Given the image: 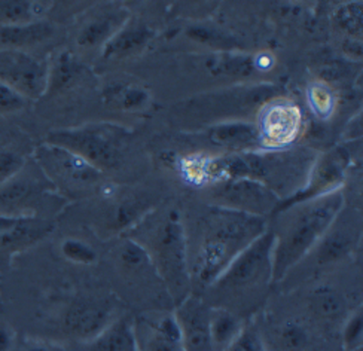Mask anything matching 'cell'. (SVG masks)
<instances>
[{
	"label": "cell",
	"mask_w": 363,
	"mask_h": 351,
	"mask_svg": "<svg viewBox=\"0 0 363 351\" xmlns=\"http://www.w3.org/2000/svg\"><path fill=\"white\" fill-rule=\"evenodd\" d=\"M54 27L47 21L0 27V50H23L50 39Z\"/></svg>",
	"instance_id": "cell-22"
},
{
	"label": "cell",
	"mask_w": 363,
	"mask_h": 351,
	"mask_svg": "<svg viewBox=\"0 0 363 351\" xmlns=\"http://www.w3.org/2000/svg\"><path fill=\"white\" fill-rule=\"evenodd\" d=\"M225 351H265V345L258 332L253 329H241L238 337Z\"/></svg>",
	"instance_id": "cell-37"
},
{
	"label": "cell",
	"mask_w": 363,
	"mask_h": 351,
	"mask_svg": "<svg viewBox=\"0 0 363 351\" xmlns=\"http://www.w3.org/2000/svg\"><path fill=\"white\" fill-rule=\"evenodd\" d=\"M203 65L211 78L234 81L252 78L253 73L259 72L264 66H269L268 61H264L258 55L243 51L210 54L204 58Z\"/></svg>",
	"instance_id": "cell-18"
},
{
	"label": "cell",
	"mask_w": 363,
	"mask_h": 351,
	"mask_svg": "<svg viewBox=\"0 0 363 351\" xmlns=\"http://www.w3.org/2000/svg\"><path fill=\"white\" fill-rule=\"evenodd\" d=\"M35 155L42 174L55 191L79 195L94 191L103 182L104 173L65 147L45 142Z\"/></svg>",
	"instance_id": "cell-7"
},
{
	"label": "cell",
	"mask_w": 363,
	"mask_h": 351,
	"mask_svg": "<svg viewBox=\"0 0 363 351\" xmlns=\"http://www.w3.org/2000/svg\"><path fill=\"white\" fill-rule=\"evenodd\" d=\"M256 128L265 150H281L296 142L304 128V115L292 100L276 97L256 112Z\"/></svg>",
	"instance_id": "cell-9"
},
{
	"label": "cell",
	"mask_w": 363,
	"mask_h": 351,
	"mask_svg": "<svg viewBox=\"0 0 363 351\" xmlns=\"http://www.w3.org/2000/svg\"><path fill=\"white\" fill-rule=\"evenodd\" d=\"M307 101L314 115L320 119H329L337 108V96L325 82H314L308 85Z\"/></svg>",
	"instance_id": "cell-30"
},
{
	"label": "cell",
	"mask_w": 363,
	"mask_h": 351,
	"mask_svg": "<svg viewBox=\"0 0 363 351\" xmlns=\"http://www.w3.org/2000/svg\"><path fill=\"white\" fill-rule=\"evenodd\" d=\"M342 211V210H341ZM337 216L320 243L314 247L319 265H330L349 256L360 240V222L347 221L345 216Z\"/></svg>",
	"instance_id": "cell-16"
},
{
	"label": "cell",
	"mask_w": 363,
	"mask_h": 351,
	"mask_svg": "<svg viewBox=\"0 0 363 351\" xmlns=\"http://www.w3.org/2000/svg\"><path fill=\"white\" fill-rule=\"evenodd\" d=\"M208 329L213 351H225L238 337V333L243 328H241L238 317L233 311L216 307L210 308Z\"/></svg>",
	"instance_id": "cell-24"
},
{
	"label": "cell",
	"mask_w": 363,
	"mask_h": 351,
	"mask_svg": "<svg viewBox=\"0 0 363 351\" xmlns=\"http://www.w3.org/2000/svg\"><path fill=\"white\" fill-rule=\"evenodd\" d=\"M334 26L349 36V39H362L363 5L362 2H347L340 5L332 15Z\"/></svg>",
	"instance_id": "cell-28"
},
{
	"label": "cell",
	"mask_w": 363,
	"mask_h": 351,
	"mask_svg": "<svg viewBox=\"0 0 363 351\" xmlns=\"http://www.w3.org/2000/svg\"><path fill=\"white\" fill-rule=\"evenodd\" d=\"M47 177L24 172V169L0 185V216L6 218H35L39 200L50 189L55 191Z\"/></svg>",
	"instance_id": "cell-12"
},
{
	"label": "cell",
	"mask_w": 363,
	"mask_h": 351,
	"mask_svg": "<svg viewBox=\"0 0 363 351\" xmlns=\"http://www.w3.org/2000/svg\"><path fill=\"white\" fill-rule=\"evenodd\" d=\"M174 316L182 329L184 351H213L210 340V307L199 296L189 295L177 303Z\"/></svg>",
	"instance_id": "cell-13"
},
{
	"label": "cell",
	"mask_w": 363,
	"mask_h": 351,
	"mask_svg": "<svg viewBox=\"0 0 363 351\" xmlns=\"http://www.w3.org/2000/svg\"><path fill=\"white\" fill-rule=\"evenodd\" d=\"M52 230V225L38 218H23L15 223L9 231L0 234V246L12 250H21L39 240L47 237Z\"/></svg>",
	"instance_id": "cell-23"
},
{
	"label": "cell",
	"mask_w": 363,
	"mask_h": 351,
	"mask_svg": "<svg viewBox=\"0 0 363 351\" xmlns=\"http://www.w3.org/2000/svg\"><path fill=\"white\" fill-rule=\"evenodd\" d=\"M344 208L342 189L286 208L276 216L280 233H274L272 282L283 280L289 271L314 250Z\"/></svg>",
	"instance_id": "cell-2"
},
{
	"label": "cell",
	"mask_w": 363,
	"mask_h": 351,
	"mask_svg": "<svg viewBox=\"0 0 363 351\" xmlns=\"http://www.w3.org/2000/svg\"><path fill=\"white\" fill-rule=\"evenodd\" d=\"M60 250L67 261L78 265H93L97 261L96 249L78 238H66L60 246Z\"/></svg>",
	"instance_id": "cell-32"
},
{
	"label": "cell",
	"mask_w": 363,
	"mask_h": 351,
	"mask_svg": "<svg viewBox=\"0 0 363 351\" xmlns=\"http://www.w3.org/2000/svg\"><path fill=\"white\" fill-rule=\"evenodd\" d=\"M276 235L271 228L253 240L208 289L225 296H245L272 283V250Z\"/></svg>",
	"instance_id": "cell-6"
},
{
	"label": "cell",
	"mask_w": 363,
	"mask_h": 351,
	"mask_svg": "<svg viewBox=\"0 0 363 351\" xmlns=\"http://www.w3.org/2000/svg\"><path fill=\"white\" fill-rule=\"evenodd\" d=\"M143 351H184V340L177 318L173 314H165L149 325L143 345Z\"/></svg>",
	"instance_id": "cell-21"
},
{
	"label": "cell",
	"mask_w": 363,
	"mask_h": 351,
	"mask_svg": "<svg viewBox=\"0 0 363 351\" xmlns=\"http://www.w3.org/2000/svg\"><path fill=\"white\" fill-rule=\"evenodd\" d=\"M350 162L352 152L345 146H338L330 152H326L325 155L317 158L302 188L281 200L272 216L296 204L342 189V183Z\"/></svg>",
	"instance_id": "cell-8"
},
{
	"label": "cell",
	"mask_w": 363,
	"mask_h": 351,
	"mask_svg": "<svg viewBox=\"0 0 363 351\" xmlns=\"http://www.w3.org/2000/svg\"><path fill=\"white\" fill-rule=\"evenodd\" d=\"M310 335L307 328L291 320V322H286L280 329V341L286 350L291 351H301L308 345Z\"/></svg>",
	"instance_id": "cell-34"
},
{
	"label": "cell",
	"mask_w": 363,
	"mask_h": 351,
	"mask_svg": "<svg viewBox=\"0 0 363 351\" xmlns=\"http://www.w3.org/2000/svg\"><path fill=\"white\" fill-rule=\"evenodd\" d=\"M131 133L111 122H93L82 127L51 131L47 143L65 147L77 154L99 172H111L123 161L124 149Z\"/></svg>",
	"instance_id": "cell-5"
},
{
	"label": "cell",
	"mask_w": 363,
	"mask_h": 351,
	"mask_svg": "<svg viewBox=\"0 0 363 351\" xmlns=\"http://www.w3.org/2000/svg\"><path fill=\"white\" fill-rule=\"evenodd\" d=\"M138 241L147 252L158 277L174 301L182 302L189 292L188 240L185 225L174 208L146 213L133 228Z\"/></svg>",
	"instance_id": "cell-3"
},
{
	"label": "cell",
	"mask_w": 363,
	"mask_h": 351,
	"mask_svg": "<svg viewBox=\"0 0 363 351\" xmlns=\"http://www.w3.org/2000/svg\"><path fill=\"white\" fill-rule=\"evenodd\" d=\"M113 322V307L108 301H78L65 316L72 337L91 342Z\"/></svg>",
	"instance_id": "cell-14"
},
{
	"label": "cell",
	"mask_w": 363,
	"mask_h": 351,
	"mask_svg": "<svg viewBox=\"0 0 363 351\" xmlns=\"http://www.w3.org/2000/svg\"><path fill=\"white\" fill-rule=\"evenodd\" d=\"M311 308L319 317L334 320L344 311V301L334 289L320 287L311 296Z\"/></svg>",
	"instance_id": "cell-31"
},
{
	"label": "cell",
	"mask_w": 363,
	"mask_h": 351,
	"mask_svg": "<svg viewBox=\"0 0 363 351\" xmlns=\"http://www.w3.org/2000/svg\"><path fill=\"white\" fill-rule=\"evenodd\" d=\"M267 230L268 219L210 206L199 219L194 250L188 252L191 286L208 289Z\"/></svg>",
	"instance_id": "cell-1"
},
{
	"label": "cell",
	"mask_w": 363,
	"mask_h": 351,
	"mask_svg": "<svg viewBox=\"0 0 363 351\" xmlns=\"http://www.w3.org/2000/svg\"><path fill=\"white\" fill-rule=\"evenodd\" d=\"M211 198L218 207L246 213L258 218H272L281 198L261 182L255 180H228L215 183Z\"/></svg>",
	"instance_id": "cell-10"
},
{
	"label": "cell",
	"mask_w": 363,
	"mask_h": 351,
	"mask_svg": "<svg viewBox=\"0 0 363 351\" xmlns=\"http://www.w3.org/2000/svg\"><path fill=\"white\" fill-rule=\"evenodd\" d=\"M353 351H363V348H357V350H353Z\"/></svg>",
	"instance_id": "cell-40"
},
{
	"label": "cell",
	"mask_w": 363,
	"mask_h": 351,
	"mask_svg": "<svg viewBox=\"0 0 363 351\" xmlns=\"http://www.w3.org/2000/svg\"><path fill=\"white\" fill-rule=\"evenodd\" d=\"M128 18V12L121 8L104 9L79 28L77 36L78 47L84 50L103 48L104 43L127 23Z\"/></svg>",
	"instance_id": "cell-19"
},
{
	"label": "cell",
	"mask_w": 363,
	"mask_h": 351,
	"mask_svg": "<svg viewBox=\"0 0 363 351\" xmlns=\"http://www.w3.org/2000/svg\"><path fill=\"white\" fill-rule=\"evenodd\" d=\"M283 88L272 84L234 85L222 88L204 96H196L182 103L177 111L186 115L191 121H199L201 126H215L220 122L235 119L237 115H249L258 112L262 104L280 97Z\"/></svg>",
	"instance_id": "cell-4"
},
{
	"label": "cell",
	"mask_w": 363,
	"mask_h": 351,
	"mask_svg": "<svg viewBox=\"0 0 363 351\" xmlns=\"http://www.w3.org/2000/svg\"><path fill=\"white\" fill-rule=\"evenodd\" d=\"M50 66L24 50H0V82L13 88L27 100L47 94Z\"/></svg>",
	"instance_id": "cell-11"
},
{
	"label": "cell",
	"mask_w": 363,
	"mask_h": 351,
	"mask_svg": "<svg viewBox=\"0 0 363 351\" xmlns=\"http://www.w3.org/2000/svg\"><path fill=\"white\" fill-rule=\"evenodd\" d=\"M12 344H13L12 332L5 326H0V351H11Z\"/></svg>",
	"instance_id": "cell-38"
},
{
	"label": "cell",
	"mask_w": 363,
	"mask_h": 351,
	"mask_svg": "<svg viewBox=\"0 0 363 351\" xmlns=\"http://www.w3.org/2000/svg\"><path fill=\"white\" fill-rule=\"evenodd\" d=\"M26 351H63L57 345H51L47 342H32L26 347Z\"/></svg>",
	"instance_id": "cell-39"
},
{
	"label": "cell",
	"mask_w": 363,
	"mask_h": 351,
	"mask_svg": "<svg viewBox=\"0 0 363 351\" xmlns=\"http://www.w3.org/2000/svg\"><path fill=\"white\" fill-rule=\"evenodd\" d=\"M149 100V93L140 85L115 84L104 91V101L124 112H138L145 108Z\"/></svg>",
	"instance_id": "cell-26"
},
{
	"label": "cell",
	"mask_w": 363,
	"mask_h": 351,
	"mask_svg": "<svg viewBox=\"0 0 363 351\" xmlns=\"http://www.w3.org/2000/svg\"><path fill=\"white\" fill-rule=\"evenodd\" d=\"M155 32L146 23L128 18L127 23L104 43L101 48V58L106 61L123 60L142 52L147 43L154 39Z\"/></svg>",
	"instance_id": "cell-17"
},
{
	"label": "cell",
	"mask_w": 363,
	"mask_h": 351,
	"mask_svg": "<svg viewBox=\"0 0 363 351\" xmlns=\"http://www.w3.org/2000/svg\"><path fill=\"white\" fill-rule=\"evenodd\" d=\"M26 167V160L12 150H0V185L20 173Z\"/></svg>",
	"instance_id": "cell-36"
},
{
	"label": "cell",
	"mask_w": 363,
	"mask_h": 351,
	"mask_svg": "<svg viewBox=\"0 0 363 351\" xmlns=\"http://www.w3.org/2000/svg\"><path fill=\"white\" fill-rule=\"evenodd\" d=\"M138 332L130 317H119L89 342L91 351H140Z\"/></svg>",
	"instance_id": "cell-20"
},
{
	"label": "cell",
	"mask_w": 363,
	"mask_h": 351,
	"mask_svg": "<svg viewBox=\"0 0 363 351\" xmlns=\"http://www.w3.org/2000/svg\"><path fill=\"white\" fill-rule=\"evenodd\" d=\"M81 65L70 52H62L55 60V65L50 67L48 89H63L70 87L81 74ZM47 89V91H48Z\"/></svg>",
	"instance_id": "cell-29"
},
{
	"label": "cell",
	"mask_w": 363,
	"mask_h": 351,
	"mask_svg": "<svg viewBox=\"0 0 363 351\" xmlns=\"http://www.w3.org/2000/svg\"><path fill=\"white\" fill-rule=\"evenodd\" d=\"M185 35L199 43L206 45L213 50H218V52H230V51H240L241 43L228 35L223 30L215 27V26H206V24H195L189 26L186 28Z\"/></svg>",
	"instance_id": "cell-27"
},
{
	"label": "cell",
	"mask_w": 363,
	"mask_h": 351,
	"mask_svg": "<svg viewBox=\"0 0 363 351\" xmlns=\"http://www.w3.org/2000/svg\"><path fill=\"white\" fill-rule=\"evenodd\" d=\"M341 340L344 351L363 348V313L360 308L345 320Z\"/></svg>",
	"instance_id": "cell-33"
},
{
	"label": "cell",
	"mask_w": 363,
	"mask_h": 351,
	"mask_svg": "<svg viewBox=\"0 0 363 351\" xmlns=\"http://www.w3.org/2000/svg\"><path fill=\"white\" fill-rule=\"evenodd\" d=\"M48 8L50 4L5 0V2H0V27L23 26L40 21L42 15L48 11Z\"/></svg>",
	"instance_id": "cell-25"
},
{
	"label": "cell",
	"mask_w": 363,
	"mask_h": 351,
	"mask_svg": "<svg viewBox=\"0 0 363 351\" xmlns=\"http://www.w3.org/2000/svg\"><path fill=\"white\" fill-rule=\"evenodd\" d=\"M206 135L210 143L226 150V154L265 150L255 122L243 119L220 122L207 127Z\"/></svg>",
	"instance_id": "cell-15"
},
{
	"label": "cell",
	"mask_w": 363,
	"mask_h": 351,
	"mask_svg": "<svg viewBox=\"0 0 363 351\" xmlns=\"http://www.w3.org/2000/svg\"><path fill=\"white\" fill-rule=\"evenodd\" d=\"M27 99H24L20 93H17L9 85L0 82V115L8 116L18 113L27 106Z\"/></svg>",
	"instance_id": "cell-35"
}]
</instances>
